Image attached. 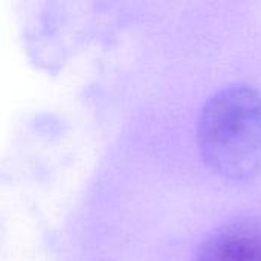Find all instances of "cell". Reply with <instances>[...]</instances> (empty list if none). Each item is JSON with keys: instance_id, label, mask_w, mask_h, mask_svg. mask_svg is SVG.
Wrapping results in <instances>:
<instances>
[{"instance_id": "obj_1", "label": "cell", "mask_w": 261, "mask_h": 261, "mask_svg": "<svg viewBox=\"0 0 261 261\" xmlns=\"http://www.w3.org/2000/svg\"><path fill=\"white\" fill-rule=\"evenodd\" d=\"M197 141L205 164L220 177L251 179L261 167V95L249 86H231L205 104Z\"/></svg>"}, {"instance_id": "obj_2", "label": "cell", "mask_w": 261, "mask_h": 261, "mask_svg": "<svg viewBox=\"0 0 261 261\" xmlns=\"http://www.w3.org/2000/svg\"><path fill=\"white\" fill-rule=\"evenodd\" d=\"M196 261H261V216L223 225L202 245Z\"/></svg>"}]
</instances>
